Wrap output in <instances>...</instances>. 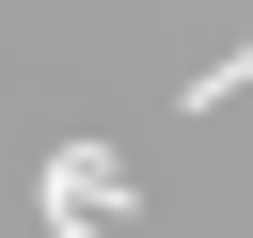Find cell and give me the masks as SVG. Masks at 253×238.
Masks as SVG:
<instances>
[{
  "label": "cell",
  "instance_id": "1",
  "mask_svg": "<svg viewBox=\"0 0 253 238\" xmlns=\"http://www.w3.org/2000/svg\"><path fill=\"white\" fill-rule=\"evenodd\" d=\"M32 222H47V238H111V222H126V159H111V143H63V159L32 175Z\"/></svg>",
  "mask_w": 253,
  "mask_h": 238
},
{
  "label": "cell",
  "instance_id": "2",
  "mask_svg": "<svg viewBox=\"0 0 253 238\" xmlns=\"http://www.w3.org/2000/svg\"><path fill=\"white\" fill-rule=\"evenodd\" d=\"M221 95H253V32H237V48L206 63V79H174V111H221Z\"/></svg>",
  "mask_w": 253,
  "mask_h": 238
}]
</instances>
